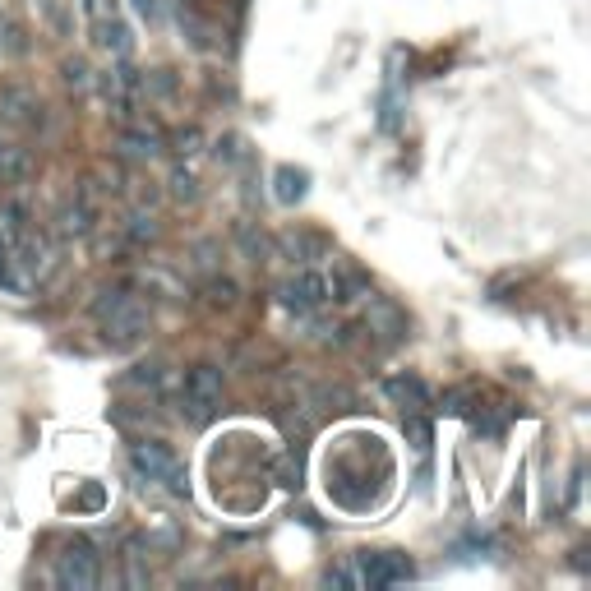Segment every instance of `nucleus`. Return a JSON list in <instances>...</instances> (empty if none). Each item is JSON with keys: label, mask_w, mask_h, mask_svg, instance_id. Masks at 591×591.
I'll use <instances>...</instances> for the list:
<instances>
[{"label": "nucleus", "mask_w": 591, "mask_h": 591, "mask_svg": "<svg viewBox=\"0 0 591 591\" xmlns=\"http://www.w3.org/2000/svg\"><path fill=\"white\" fill-rule=\"evenodd\" d=\"M0 111H5V121H14V125L42 121V102H37L33 93H24V88H5V93H0Z\"/></svg>", "instance_id": "6e6552de"}, {"label": "nucleus", "mask_w": 591, "mask_h": 591, "mask_svg": "<svg viewBox=\"0 0 591 591\" xmlns=\"http://www.w3.org/2000/svg\"><path fill=\"white\" fill-rule=\"evenodd\" d=\"M388 398L398 402L407 416H425V407H430V388H425L416 374H393V379H388Z\"/></svg>", "instance_id": "0eeeda50"}, {"label": "nucleus", "mask_w": 591, "mask_h": 591, "mask_svg": "<svg viewBox=\"0 0 591 591\" xmlns=\"http://www.w3.org/2000/svg\"><path fill=\"white\" fill-rule=\"evenodd\" d=\"M121 144L130 148L134 157H153V153H157V139H153V134H139V130H130V134L121 139Z\"/></svg>", "instance_id": "ddd939ff"}, {"label": "nucleus", "mask_w": 591, "mask_h": 591, "mask_svg": "<svg viewBox=\"0 0 591 591\" xmlns=\"http://www.w3.org/2000/svg\"><path fill=\"white\" fill-rule=\"evenodd\" d=\"M61 70H65V84H74V88H88V65H84V61H65Z\"/></svg>", "instance_id": "dca6fc26"}, {"label": "nucleus", "mask_w": 591, "mask_h": 591, "mask_svg": "<svg viewBox=\"0 0 591 591\" xmlns=\"http://www.w3.org/2000/svg\"><path fill=\"white\" fill-rule=\"evenodd\" d=\"M328 296H333V287H328V278H324V273H314V268L296 273V278L282 287V301L296 305V310H319Z\"/></svg>", "instance_id": "39448f33"}, {"label": "nucleus", "mask_w": 591, "mask_h": 591, "mask_svg": "<svg viewBox=\"0 0 591 591\" xmlns=\"http://www.w3.org/2000/svg\"><path fill=\"white\" fill-rule=\"evenodd\" d=\"M97 47L102 51H111V56H130V47H134V37H130V28L121 24V19H97Z\"/></svg>", "instance_id": "9b49d317"}, {"label": "nucleus", "mask_w": 591, "mask_h": 591, "mask_svg": "<svg viewBox=\"0 0 591 591\" xmlns=\"http://www.w3.org/2000/svg\"><path fill=\"white\" fill-rule=\"evenodd\" d=\"M33 171V157L19 144H0V185H24Z\"/></svg>", "instance_id": "9d476101"}, {"label": "nucleus", "mask_w": 591, "mask_h": 591, "mask_svg": "<svg viewBox=\"0 0 591 591\" xmlns=\"http://www.w3.org/2000/svg\"><path fill=\"white\" fill-rule=\"evenodd\" d=\"M407 435H411V448H416V453H430V425H425L421 416L407 421Z\"/></svg>", "instance_id": "4468645a"}, {"label": "nucleus", "mask_w": 591, "mask_h": 591, "mask_svg": "<svg viewBox=\"0 0 591 591\" xmlns=\"http://www.w3.org/2000/svg\"><path fill=\"white\" fill-rule=\"evenodd\" d=\"M273 185H278V190H273V194H278V204H301V199H305V190H310V171H305V167H291V162H282V167L278 171H273Z\"/></svg>", "instance_id": "1a4fd4ad"}, {"label": "nucleus", "mask_w": 591, "mask_h": 591, "mask_svg": "<svg viewBox=\"0 0 591 591\" xmlns=\"http://www.w3.org/2000/svg\"><path fill=\"white\" fill-rule=\"evenodd\" d=\"M176 144H181V153H194V144H199V130H181V134H176Z\"/></svg>", "instance_id": "a211bd4d"}, {"label": "nucleus", "mask_w": 591, "mask_h": 591, "mask_svg": "<svg viewBox=\"0 0 591 591\" xmlns=\"http://www.w3.org/2000/svg\"><path fill=\"white\" fill-rule=\"evenodd\" d=\"M93 314H97V324H102V333H107L116 347L144 342L148 328H153V314L134 301V296H125V291H102L97 305H93Z\"/></svg>", "instance_id": "f257e3e1"}, {"label": "nucleus", "mask_w": 591, "mask_h": 591, "mask_svg": "<svg viewBox=\"0 0 591 591\" xmlns=\"http://www.w3.org/2000/svg\"><path fill=\"white\" fill-rule=\"evenodd\" d=\"M56 578H61V587H74V591H93L97 582H102V568H97L93 545H84V541L65 545V555L56 559Z\"/></svg>", "instance_id": "20e7f679"}, {"label": "nucleus", "mask_w": 591, "mask_h": 591, "mask_svg": "<svg viewBox=\"0 0 591 591\" xmlns=\"http://www.w3.org/2000/svg\"><path fill=\"white\" fill-rule=\"evenodd\" d=\"M407 578H411V559L407 555L379 550V555L361 559V582H370V587H388V582H407Z\"/></svg>", "instance_id": "423d86ee"}, {"label": "nucleus", "mask_w": 591, "mask_h": 591, "mask_svg": "<svg viewBox=\"0 0 591 591\" xmlns=\"http://www.w3.org/2000/svg\"><path fill=\"white\" fill-rule=\"evenodd\" d=\"M88 227H93V213H88L84 204H70V208H65V222H61L65 236H88Z\"/></svg>", "instance_id": "f8f14e48"}, {"label": "nucleus", "mask_w": 591, "mask_h": 591, "mask_svg": "<svg viewBox=\"0 0 591 591\" xmlns=\"http://www.w3.org/2000/svg\"><path fill=\"white\" fill-rule=\"evenodd\" d=\"M130 462H134L139 476L162 481L171 495H185V471H181V462H176V453H171L167 444H157V439H139V444L130 448Z\"/></svg>", "instance_id": "7ed1b4c3"}, {"label": "nucleus", "mask_w": 591, "mask_h": 591, "mask_svg": "<svg viewBox=\"0 0 591 591\" xmlns=\"http://www.w3.org/2000/svg\"><path fill=\"white\" fill-rule=\"evenodd\" d=\"M42 14H47L51 28H61L65 33V14H61V0H42Z\"/></svg>", "instance_id": "f3484780"}, {"label": "nucleus", "mask_w": 591, "mask_h": 591, "mask_svg": "<svg viewBox=\"0 0 591 591\" xmlns=\"http://www.w3.org/2000/svg\"><path fill=\"white\" fill-rule=\"evenodd\" d=\"M171 194H176V199H194V176L190 171H176V176H171Z\"/></svg>", "instance_id": "2eb2a0df"}, {"label": "nucleus", "mask_w": 591, "mask_h": 591, "mask_svg": "<svg viewBox=\"0 0 591 591\" xmlns=\"http://www.w3.org/2000/svg\"><path fill=\"white\" fill-rule=\"evenodd\" d=\"M222 407V370L218 365H194L185 374V393H181V416L190 425H208Z\"/></svg>", "instance_id": "f03ea898"}]
</instances>
